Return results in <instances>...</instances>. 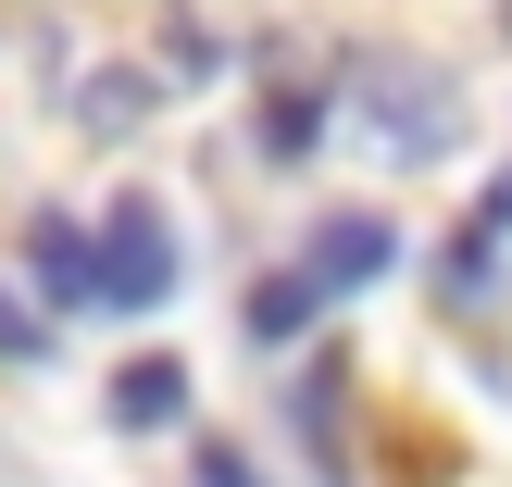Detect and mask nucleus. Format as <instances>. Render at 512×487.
<instances>
[{
	"label": "nucleus",
	"mask_w": 512,
	"mask_h": 487,
	"mask_svg": "<svg viewBox=\"0 0 512 487\" xmlns=\"http://www.w3.org/2000/svg\"><path fill=\"white\" fill-rule=\"evenodd\" d=\"M450 113H463V88H450L438 63H413V50L350 63V125H363L388 163H450Z\"/></svg>",
	"instance_id": "f257e3e1"
},
{
	"label": "nucleus",
	"mask_w": 512,
	"mask_h": 487,
	"mask_svg": "<svg viewBox=\"0 0 512 487\" xmlns=\"http://www.w3.org/2000/svg\"><path fill=\"white\" fill-rule=\"evenodd\" d=\"M175 275H188V250H175L163 200H125V213L100 225V313H163Z\"/></svg>",
	"instance_id": "f03ea898"
},
{
	"label": "nucleus",
	"mask_w": 512,
	"mask_h": 487,
	"mask_svg": "<svg viewBox=\"0 0 512 487\" xmlns=\"http://www.w3.org/2000/svg\"><path fill=\"white\" fill-rule=\"evenodd\" d=\"M200 487H263V475H250L238 450H200Z\"/></svg>",
	"instance_id": "9b49d317"
},
{
	"label": "nucleus",
	"mask_w": 512,
	"mask_h": 487,
	"mask_svg": "<svg viewBox=\"0 0 512 487\" xmlns=\"http://www.w3.org/2000/svg\"><path fill=\"white\" fill-rule=\"evenodd\" d=\"M288 263L313 275V300H325V313H338V300H363L375 275H400V225H388V213H325L313 238L288 250Z\"/></svg>",
	"instance_id": "7ed1b4c3"
},
{
	"label": "nucleus",
	"mask_w": 512,
	"mask_h": 487,
	"mask_svg": "<svg viewBox=\"0 0 512 487\" xmlns=\"http://www.w3.org/2000/svg\"><path fill=\"white\" fill-rule=\"evenodd\" d=\"M250 150H263V163H313V150H325V88H313V75H275V88H263Z\"/></svg>",
	"instance_id": "0eeeda50"
},
{
	"label": "nucleus",
	"mask_w": 512,
	"mask_h": 487,
	"mask_svg": "<svg viewBox=\"0 0 512 487\" xmlns=\"http://www.w3.org/2000/svg\"><path fill=\"white\" fill-rule=\"evenodd\" d=\"M25 275H38V300H50V313H88V300H100V225L38 213V225H25Z\"/></svg>",
	"instance_id": "20e7f679"
},
{
	"label": "nucleus",
	"mask_w": 512,
	"mask_h": 487,
	"mask_svg": "<svg viewBox=\"0 0 512 487\" xmlns=\"http://www.w3.org/2000/svg\"><path fill=\"white\" fill-rule=\"evenodd\" d=\"M500 25H512V0H500Z\"/></svg>",
	"instance_id": "f8f14e48"
},
{
	"label": "nucleus",
	"mask_w": 512,
	"mask_h": 487,
	"mask_svg": "<svg viewBox=\"0 0 512 487\" xmlns=\"http://www.w3.org/2000/svg\"><path fill=\"white\" fill-rule=\"evenodd\" d=\"M238 325H250V350H288V338H313V325H325V300H313V275H300V263H275V275H250Z\"/></svg>",
	"instance_id": "423d86ee"
},
{
	"label": "nucleus",
	"mask_w": 512,
	"mask_h": 487,
	"mask_svg": "<svg viewBox=\"0 0 512 487\" xmlns=\"http://www.w3.org/2000/svg\"><path fill=\"white\" fill-rule=\"evenodd\" d=\"M100 413H113L125 438H163V425L188 413V363H175V350H138V363H125L113 388H100Z\"/></svg>",
	"instance_id": "39448f33"
},
{
	"label": "nucleus",
	"mask_w": 512,
	"mask_h": 487,
	"mask_svg": "<svg viewBox=\"0 0 512 487\" xmlns=\"http://www.w3.org/2000/svg\"><path fill=\"white\" fill-rule=\"evenodd\" d=\"M300 450H313V463H338V375H313V388H300Z\"/></svg>",
	"instance_id": "1a4fd4ad"
},
{
	"label": "nucleus",
	"mask_w": 512,
	"mask_h": 487,
	"mask_svg": "<svg viewBox=\"0 0 512 487\" xmlns=\"http://www.w3.org/2000/svg\"><path fill=\"white\" fill-rule=\"evenodd\" d=\"M138 100H150L138 75H88V113H100V138H125V113H138Z\"/></svg>",
	"instance_id": "9d476101"
},
{
	"label": "nucleus",
	"mask_w": 512,
	"mask_h": 487,
	"mask_svg": "<svg viewBox=\"0 0 512 487\" xmlns=\"http://www.w3.org/2000/svg\"><path fill=\"white\" fill-rule=\"evenodd\" d=\"M0 363H50V325L25 313V288L0 275Z\"/></svg>",
	"instance_id": "6e6552de"
}]
</instances>
